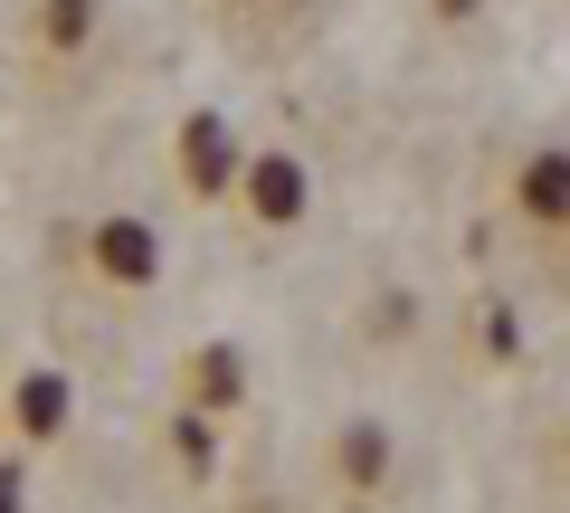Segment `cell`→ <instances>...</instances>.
Masks as SVG:
<instances>
[]
</instances>
